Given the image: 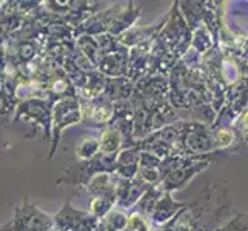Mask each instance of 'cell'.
<instances>
[{"mask_svg": "<svg viewBox=\"0 0 248 231\" xmlns=\"http://www.w3.org/2000/svg\"><path fill=\"white\" fill-rule=\"evenodd\" d=\"M179 5L181 3L174 2L171 6L170 13L167 14V23L159 32L156 42L165 46L168 53L173 54L177 61H182L185 54L191 49L193 30L186 23Z\"/></svg>", "mask_w": 248, "mask_h": 231, "instance_id": "obj_1", "label": "cell"}, {"mask_svg": "<svg viewBox=\"0 0 248 231\" xmlns=\"http://www.w3.org/2000/svg\"><path fill=\"white\" fill-rule=\"evenodd\" d=\"M83 122V107L79 96H68L54 102L53 107V140H51V148L48 154V160L54 157L57 151L61 136L65 128Z\"/></svg>", "mask_w": 248, "mask_h": 231, "instance_id": "obj_2", "label": "cell"}, {"mask_svg": "<svg viewBox=\"0 0 248 231\" xmlns=\"http://www.w3.org/2000/svg\"><path fill=\"white\" fill-rule=\"evenodd\" d=\"M116 157L117 156H107L104 153H99L91 160H79L78 164L71 165L63 171L57 184H68L83 188L94 176L100 173H116Z\"/></svg>", "mask_w": 248, "mask_h": 231, "instance_id": "obj_3", "label": "cell"}, {"mask_svg": "<svg viewBox=\"0 0 248 231\" xmlns=\"http://www.w3.org/2000/svg\"><path fill=\"white\" fill-rule=\"evenodd\" d=\"M11 225L14 231H59L54 216L40 210L30 198L16 205Z\"/></svg>", "mask_w": 248, "mask_h": 231, "instance_id": "obj_4", "label": "cell"}, {"mask_svg": "<svg viewBox=\"0 0 248 231\" xmlns=\"http://www.w3.org/2000/svg\"><path fill=\"white\" fill-rule=\"evenodd\" d=\"M53 107L54 102H51L49 99L23 100L16 109L13 123L19 122L20 119H25V121L32 123L34 131H36L37 126H42L45 139L53 140V131H51V126H53Z\"/></svg>", "mask_w": 248, "mask_h": 231, "instance_id": "obj_5", "label": "cell"}, {"mask_svg": "<svg viewBox=\"0 0 248 231\" xmlns=\"http://www.w3.org/2000/svg\"><path fill=\"white\" fill-rule=\"evenodd\" d=\"M73 196L65 200L56 215L54 220L59 231H96L102 220L93 217L88 211H82L73 207Z\"/></svg>", "mask_w": 248, "mask_h": 231, "instance_id": "obj_6", "label": "cell"}, {"mask_svg": "<svg viewBox=\"0 0 248 231\" xmlns=\"http://www.w3.org/2000/svg\"><path fill=\"white\" fill-rule=\"evenodd\" d=\"M213 154H217V153H213ZM213 154H208V156H198V157H194V160H191L190 164H186L185 167L173 171V173L168 174L164 181L159 184L160 188L164 191H171V193L184 190L194 176H198L202 171L208 169L211 165L216 164L215 160H211Z\"/></svg>", "mask_w": 248, "mask_h": 231, "instance_id": "obj_7", "label": "cell"}, {"mask_svg": "<svg viewBox=\"0 0 248 231\" xmlns=\"http://www.w3.org/2000/svg\"><path fill=\"white\" fill-rule=\"evenodd\" d=\"M82 100V99H80ZM83 107V122L93 126H108L111 123L116 113L114 102L108 99L105 94L93 99V100H82Z\"/></svg>", "mask_w": 248, "mask_h": 231, "instance_id": "obj_8", "label": "cell"}, {"mask_svg": "<svg viewBox=\"0 0 248 231\" xmlns=\"http://www.w3.org/2000/svg\"><path fill=\"white\" fill-rule=\"evenodd\" d=\"M151 188V185L145 184L140 179H133V181H125L119 177L117 188H116V208L130 213L136 205L139 203L142 196Z\"/></svg>", "mask_w": 248, "mask_h": 231, "instance_id": "obj_9", "label": "cell"}, {"mask_svg": "<svg viewBox=\"0 0 248 231\" xmlns=\"http://www.w3.org/2000/svg\"><path fill=\"white\" fill-rule=\"evenodd\" d=\"M190 202H179L173 198V193L165 191L162 194V198L156 203L155 210H153L151 216H150V224L151 227H164L168 222L173 220L179 213L185 210Z\"/></svg>", "mask_w": 248, "mask_h": 231, "instance_id": "obj_10", "label": "cell"}, {"mask_svg": "<svg viewBox=\"0 0 248 231\" xmlns=\"http://www.w3.org/2000/svg\"><path fill=\"white\" fill-rule=\"evenodd\" d=\"M140 150L138 147L124 148L116 157V176L125 179V181H133L138 179L140 169Z\"/></svg>", "mask_w": 248, "mask_h": 231, "instance_id": "obj_11", "label": "cell"}, {"mask_svg": "<svg viewBox=\"0 0 248 231\" xmlns=\"http://www.w3.org/2000/svg\"><path fill=\"white\" fill-rule=\"evenodd\" d=\"M167 23V17L162 19L157 25H148V27H133L131 30H128L126 32H124L122 36H119L117 40L126 48H134L139 46L142 44H147V42L155 40L159 32L162 31V28L165 27Z\"/></svg>", "mask_w": 248, "mask_h": 231, "instance_id": "obj_12", "label": "cell"}, {"mask_svg": "<svg viewBox=\"0 0 248 231\" xmlns=\"http://www.w3.org/2000/svg\"><path fill=\"white\" fill-rule=\"evenodd\" d=\"M140 13H142V8L138 6L134 2L122 3L114 15L113 22L109 25L108 32L114 37L122 36L124 32H126L128 30H131L134 27V23L139 19Z\"/></svg>", "mask_w": 248, "mask_h": 231, "instance_id": "obj_13", "label": "cell"}, {"mask_svg": "<svg viewBox=\"0 0 248 231\" xmlns=\"http://www.w3.org/2000/svg\"><path fill=\"white\" fill-rule=\"evenodd\" d=\"M99 143H100V153L107 154V156H117L125 148L124 136L113 126L104 128V131L99 136Z\"/></svg>", "mask_w": 248, "mask_h": 231, "instance_id": "obj_14", "label": "cell"}, {"mask_svg": "<svg viewBox=\"0 0 248 231\" xmlns=\"http://www.w3.org/2000/svg\"><path fill=\"white\" fill-rule=\"evenodd\" d=\"M114 208H116V194H102V196H93L87 211L93 217L104 220Z\"/></svg>", "mask_w": 248, "mask_h": 231, "instance_id": "obj_15", "label": "cell"}, {"mask_svg": "<svg viewBox=\"0 0 248 231\" xmlns=\"http://www.w3.org/2000/svg\"><path fill=\"white\" fill-rule=\"evenodd\" d=\"M76 46H78L80 53L87 59H90L97 68V63L102 57V49L96 37L88 36V34H80V36L76 37Z\"/></svg>", "mask_w": 248, "mask_h": 231, "instance_id": "obj_16", "label": "cell"}, {"mask_svg": "<svg viewBox=\"0 0 248 231\" xmlns=\"http://www.w3.org/2000/svg\"><path fill=\"white\" fill-rule=\"evenodd\" d=\"M164 193L165 191L162 190L160 185H153L150 190L142 196V199L139 200V203L136 205L131 211H138V213H140L142 216L150 219L153 210H155L156 203L159 202V199L162 198V194H164Z\"/></svg>", "mask_w": 248, "mask_h": 231, "instance_id": "obj_17", "label": "cell"}, {"mask_svg": "<svg viewBox=\"0 0 248 231\" xmlns=\"http://www.w3.org/2000/svg\"><path fill=\"white\" fill-rule=\"evenodd\" d=\"M100 153V143L99 138H93V136H85L82 138L78 145H76V157L79 160H91Z\"/></svg>", "mask_w": 248, "mask_h": 231, "instance_id": "obj_18", "label": "cell"}, {"mask_svg": "<svg viewBox=\"0 0 248 231\" xmlns=\"http://www.w3.org/2000/svg\"><path fill=\"white\" fill-rule=\"evenodd\" d=\"M215 130V140L217 151H225L230 148H234L236 145V133L228 126L213 128Z\"/></svg>", "mask_w": 248, "mask_h": 231, "instance_id": "obj_19", "label": "cell"}, {"mask_svg": "<svg viewBox=\"0 0 248 231\" xmlns=\"http://www.w3.org/2000/svg\"><path fill=\"white\" fill-rule=\"evenodd\" d=\"M104 224L107 225V228L116 230V231H124L126 228V224H128V213L124 210L114 208L104 219Z\"/></svg>", "mask_w": 248, "mask_h": 231, "instance_id": "obj_20", "label": "cell"}, {"mask_svg": "<svg viewBox=\"0 0 248 231\" xmlns=\"http://www.w3.org/2000/svg\"><path fill=\"white\" fill-rule=\"evenodd\" d=\"M228 231H248V211L239 213L227 224Z\"/></svg>", "mask_w": 248, "mask_h": 231, "instance_id": "obj_21", "label": "cell"}, {"mask_svg": "<svg viewBox=\"0 0 248 231\" xmlns=\"http://www.w3.org/2000/svg\"><path fill=\"white\" fill-rule=\"evenodd\" d=\"M162 164V159L155 156V154L142 151L140 153V168H159Z\"/></svg>", "mask_w": 248, "mask_h": 231, "instance_id": "obj_22", "label": "cell"}, {"mask_svg": "<svg viewBox=\"0 0 248 231\" xmlns=\"http://www.w3.org/2000/svg\"><path fill=\"white\" fill-rule=\"evenodd\" d=\"M0 231H14V230H13V225H11V222H8V224H5Z\"/></svg>", "mask_w": 248, "mask_h": 231, "instance_id": "obj_23", "label": "cell"}, {"mask_svg": "<svg viewBox=\"0 0 248 231\" xmlns=\"http://www.w3.org/2000/svg\"><path fill=\"white\" fill-rule=\"evenodd\" d=\"M213 231H228V228H227V225H225V227H219V228L213 230Z\"/></svg>", "mask_w": 248, "mask_h": 231, "instance_id": "obj_24", "label": "cell"}, {"mask_svg": "<svg viewBox=\"0 0 248 231\" xmlns=\"http://www.w3.org/2000/svg\"><path fill=\"white\" fill-rule=\"evenodd\" d=\"M105 227H107V225H105ZM107 230H108V231H116V230H111V228H107Z\"/></svg>", "mask_w": 248, "mask_h": 231, "instance_id": "obj_25", "label": "cell"}]
</instances>
